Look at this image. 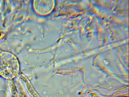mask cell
I'll return each mask as SVG.
<instances>
[{
    "label": "cell",
    "instance_id": "obj_1",
    "mask_svg": "<svg viewBox=\"0 0 129 97\" xmlns=\"http://www.w3.org/2000/svg\"><path fill=\"white\" fill-rule=\"evenodd\" d=\"M18 64L15 58L0 59V75L7 79H11L17 74Z\"/></svg>",
    "mask_w": 129,
    "mask_h": 97
}]
</instances>
